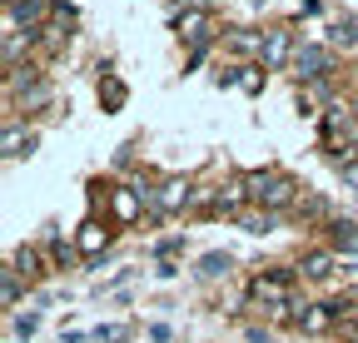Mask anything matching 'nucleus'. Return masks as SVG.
<instances>
[{"instance_id":"obj_28","label":"nucleus","mask_w":358,"mask_h":343,"mask_svg":"<svg viewBox=\"0 0 358 343\" xmlns=\"http://www.w3.org/2000/svg\"><path fill=\"white\" fill-rule=\"evenodd\" d=\"M6 6H15V0H6Z\"/></svg>"},{"instance_id":"obj_17","label":"nucleus","mask_w":358,"mask_h":343,"mask_svg":"<svg viewBox=\"0 0 358 343\" xmlns=\"http://www.w3.org/2000/svg\"><path fill=\"white\" fill-rule=\"evenodd\" d=\"M274 224H279V214H268V209L264 214H249V209L239 214V229H249V234H274Z\"/></svg>"},{"instance_id":"obj_2","label":"nucleus","mask_w":358,"mask_h":343,"mask_svg":"<svg viewBox=\"0 0 358 343\" xmlns=\"http://www.w3.org/2000/svg\"><path fill=\"white\" fill-rule=\"evenodd\" d=\"M289 293H294V274H289V269L259 274V279L249 284V309H254V304H264L268 314H279V309H289Z\"/></svg>"},{"instance_id":"obj_12","label":"nucleus","mask_w":358,"mask_h":343,"mask_svg":"<svg viewBox=\"0 0 358 343\" xmlns=\"http://www.w3.org/2000/svg\"><path fill=\"white\" fill-rule=\"evenodd\" d=\"M140 204H145V199H140V189H134V184L110 194V209H115V219H120V224H134V219H140Z\"/></svg>"},{"instance_id":"obj_8","label":"nucleus","mask_w":358,"mask_h":343,"mask_svg":"<svg viewBox=\"0 0 358 343\" xmlns=\"http://www.w3.org/2000/svg\"><path fill=\"white\" fill-rule=\"evenodd\" d=\"M244 204H249V184L244 180H229V184H219V194H214V209L219 214H244Z\"/></svg>"},{"instance_id":"obj_25","label":"nucleus","mask_w":358,"mask_h":343,"mask_svg":"<svg viewBox=\"0 0 358 343\" xmlns=\"http://www.w3.org/2000/svg\"><path fill=\"white\" fill-rule=\"evenodd\" d=\"M20 154V124H6V159Z\"/></svg>"},{"instance_id":"obj_5","label":"nucleus","mask_w":358,"mask_h":343,"mask_svg":"<svg viewBox=\"0 0 358 343\" xmlns=\"http://www.w3.org/2000/svg\"><path fill=\"white\" fill-rule=\"evenodd\" d=\"M294 30L289 25H279V30H268L264 35V70H284L289 60H294Z\"/></svg>"},{"instance_id":"obj_22","label":"nucleus","mask_w":358,"mask_h":343,"mask_svg":"<svg viewBox=\"0 0 358 343\" xmlns=\"http://www.w3.org/2000/svg\"><path fill=\"white\" fill-rule=\"evenodd\" d=\"M75 254H80V249H70L65 239H50V259H55V269H70V264H75Z\"/></svg>"},{"instance_id":"obj_6","label":"nucleus","mask_w":358,"mask_h":343,"mask_svg":"<svg viewBox=\"0 0 358 343\" xmlns=\"http://www.w3.org/2000/svg\"><path fill=\"white\" fill-rule=\"evenodd\" d=\"M189 199H194L189 180H164V184H159V194H155V214H179Z\"/></svg>"},{"instance_id":"obj_27","label":"nucleus","mask_w":358,"mask_h":343,"mask_svg":"<svg viewBox=\"0 0 358 343\" xmlns=\"http://www.w3.org/2000/svg\"><path fill=\"white\" fill-rule=\"evenodd\" d=\"M249 343H274V338H268V333H259V328H254V333H249Z\"/></svg>"},{"instance_id":"obj_21","label":"nucleus","mask_w":358,"mask_h":343,"mask_svg":"<svg viewBox=\"0 0 358 343\" xmlns=\"http://www.w3.org/2000/svg\"><path fill=\"white\" fill-rule=\"evenodd\" d=\"M229 45H234V50H244V55H249V50H259V55H264V35H254V30H234V35H229Z\"/></svg>"},{"instance_id":"obj_1","label":"nucleus","mask_w":358,"mask_h":343,"mask_svg":"<svg viewBox=\"0 0 358 343\" xmlns=\"http://www.w3.org/2000/svg\"><path fill=\"white\" fill-rule=\"evenodd\" d=\"M244 184H249V199L264 204L268 214H284V209L299 199V184H294L289 175H279V169H249Z\"/></svg>"},{"instance_id":"obj_10","label":"nucleus","mask_w":358,"mask_h":343,"mask_svg":"<svg viewBox=\"0 0 358 343\" xmlns=\"http://www.w3.org/2000/svg\"><path fill=\"white\" fill-rule=\"evenodd\" d=\"M334 319H338V304H303L299 328L303 333H324V328H334Z\"/></svg>"},{"instance_id":"obj_13","label":"nucleus","mask_w":358,"mask_h":343,"mask_svg":"<svg viewBox=\"0 0 358 343\" xmlns=\"http://www.w3.org/2000/svg\"><path fill=\"white\" fill-rule=\"evenodd\" d=\"M303 279H329L334 269H338V254L334 249H313V254H303Z\"/></svg>"},{"instance_id":"obj_15","label":"nucleus","mask_w":358,"mask_h":343,"mask_svg":"<svg viewBox=\"0 0 358 343\" xmlns=\"http://www.w3.org/2000/svg\"><path fill=\"white\" fill-rule=\"evenodd\" d=\"M124 100H129V90H124V80H115V75H100V105L115 115V110H124Z\"/></svg>"},{"instance_id":"obj_18","label":"nucleus","mask_w":358,"mask_h":343,"mask_svg":"<svg viewBox=\"0 0 358 343\" xmlns=\"http://www.w3.org/2000/svg\"><path fill=\"white\" fill-rule=\"evenodd\" d=\"M229 269H234L229 254H204V259H199V279H224Z\"/></svg>"},{"instance_id":"obj_3","label":"nucleus","mask_w":358,"mask_h":343,"mask_svg":"<svg viewBox=\"0 0 358 343\" xmlns=\"http://www.w3.org/2000/svg\"><path fill=\"white\" fill-rule=\"evenodd\" d=\"M329 70H334V50H329V45H299V50H294V75H299V80L324 85Z\"/></svg>"},{"instance_id":"obj_26","label":"nucleus","mask_w":358,"mask_h":343,"mask_svg":"<svg viewBox=\"0 0 358 343\" xmlns=\"http://www.w3.org/2000/svg\"><path fill=\"white\" fill-rule=\"evenodd\" d=\"M185 6H189V10H209V6H214V0H185Z\"/></svg>"},{"instance_id":"obj_14","label":"nucleus","mask_w":358,"mask_h":343,"mask_svg":"<svg viewBox=\"0 0 358 343\" xmlns=\"http://www.w3.org/2000/svg\"><path fill=\"white\" fill-rule=\"evenodd\" d=\"M10 274L25 279V284L40 279V249H15V254H10Z\"/></svg>"},{"instance_id":"obj_20","label":"nucleus","mask_w":358,"mask_h":343,"mask_svg":"<svg viewBox=\"0 0 358 343\" xmlns=\"http://www.w3.org/2000/svg\"><path fill=\"white\" fill-rule=\"evenodd\" d=\"M234 85H239V90H249V95H259V90H264V70H259V65H239Z\"/></svg>"},{"instance_id":"obj_4","label":"nucleus","mask_w":358,"mask_h":343,"mask_svg":"<svg viewBox=\"0 0 358 343\" xmlns=\"http://www.w3.org/2000/svg\"><path fill=\"white\" fill-rule=\"evenodd\" d=\"M329 239H334V254H338V269L358 274V219H334Z\"/></svg>"},{"instance_id":"obj_11","label":"nucleus","mask_w":358,"mask_h":343,"mask_svg":"<svg viewBox=\"0 0 358 343\" xmlns=\"http://www.w3.org/2000/svg\"><path fill=\"white\" fill-rule=\"evenodd\" d=\"M204 35H209V10H185L179 15V40H189L194 50H204Z\"/></svg>"},{"instance_id":"obj_16","label":"nucleus","mask_w":358,"mask_h":343,"mask_svg":"<svg viewBox=\"0 0 358 343\" xmlns=\"http://www.w3.org/2000/svg\"><path fill=\"white\" fill-rule=\"evenodd\" d=\"M30 45H35V35H30V30H25V35H20V30H6V65L15 70V65H20V55H25Z\"/></svg>"},{"instance_id":"obj_23","label":"nucleus","mask_w":358,"mask_h":343,"mask_svg":"<svg viewBox=\"0 0 358 343\" xmlns=\"http://www.w3.org/2000/svg\"><path fill=\"white\" fill-rule=\"evenodd\" d=\"M0 298H6V309H15V304H20V279H15L10 269H6V289H0Z\"/></svg>"},{"instance_id":"obj_24","label":"nucleus","mask_w":358,"mask_h":343,"mask_svg":"<svg viewBox=\"0 0 358 343\" xmlns=\"http://www.w3.org/2000/svg\"><path fill=\"white\" fill-rule=\"evenodd\" d=\"M95 338H100V343H124V338H129V328H124V323H110V328H100Z\"/></svg>"},{"instance_id":"obj_9","label":"nucleus","mask_w":358,"mask_h":343,"mask_svg":"<svg viewBox=\"0 0 358 343\" xmlns=\"http://www.w3.org/2000/svg\"><path fill=\"white\" fill-rule=\"evenodd\" d=\"M20 25H45V0H15V6H6V30H20Z\"/></svg>"},{"instance_id":"obj_7","label":"nucleus","mask_w":358,"mask_h":343,"mask_svg":"<svg viewBox=\"0 0 358 343\" xmlns=\"http://www.w3.org/2000/svg\"><path fill=\"white\" fill-rule=\"evenodd\" d=\"M75 249L85 254V259H95V254H105V249H110V229H105L100 219H85V224H80V234H75Z\"/></svg>"},{"instance_id":"obj_19","label":"nucleus","mask_w":358,"mask_h":343,"mask_svg":"<svg viewBox=\"0 0 358 343\" xmlns=\"http://www.w3.org/2000/svg\"><path fill=\"white\" fill-rule=\"evenodd\" d=\"M334 45H343V50L358 45V20H353V15H338V20H334Z\"/></svg>"}]
</instances>
